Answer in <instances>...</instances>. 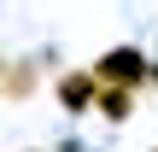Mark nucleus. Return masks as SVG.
<instances>
[{
    "label": "nucleus",
    "instance_id": "obj_4",
    "mask_svg": "<svg viewBox=\"0 0 158 152\" xmlns=\"http://www.w3.org/2000/svg\"><path fill=\"white\" fill-rule=\"evenodd\" d=\"M6 88H12V94H29V88H35V64H18V70L6 76Z\"/></svg>",
    "mask_w": 158,
    "mask_h": 152
},
{
    "label": "nucleus",
    "instance_id": "obj_2",
    "mask_svg": "<svg viewBox=\"0 0 158 152\" xmlns=\"http://www.w3.org/2000/svg\"><path fill=\"white\" fill-rule=\"evenodd\" d=\"M94 111H100V117H111V123H123V117L135 111V88H106V82H100V94H94Z\"/></svg>",
    "mask_w": 158,
    "mask_h": 152
},
{
    "label": "nucleus",
    "instance_id": "obj_3",
    "mask_svg": "<svg viewBox=\"0 0 158 152\" xmlns=\"http://www.w3.org/2000/svg\"><path fill=\"white\" fill-rule=\"evenodd\" d=\"M94 94H100L94 76H64V82H59V100H64L70 111H94Z\"/></svg>",
    "mask_w": 158,
    "mask_h": 152
},
{
    "label": "nucleus",
    "instance_id": "obj_1",
    "mask_svg": "<svg viewBox=\"0 0 158 152\" xmlns=\"http://www.w3.org/2000/svg\"><path fill=\"white\" fill-rule=\"evenodd\" d=\"M152 76V64H147V53H135V47H111V53H100V64H94V82H106V88H141Z\"/></svg>",
    "mask_w": 158,
    "mask_h": 152
}]
</instances>
